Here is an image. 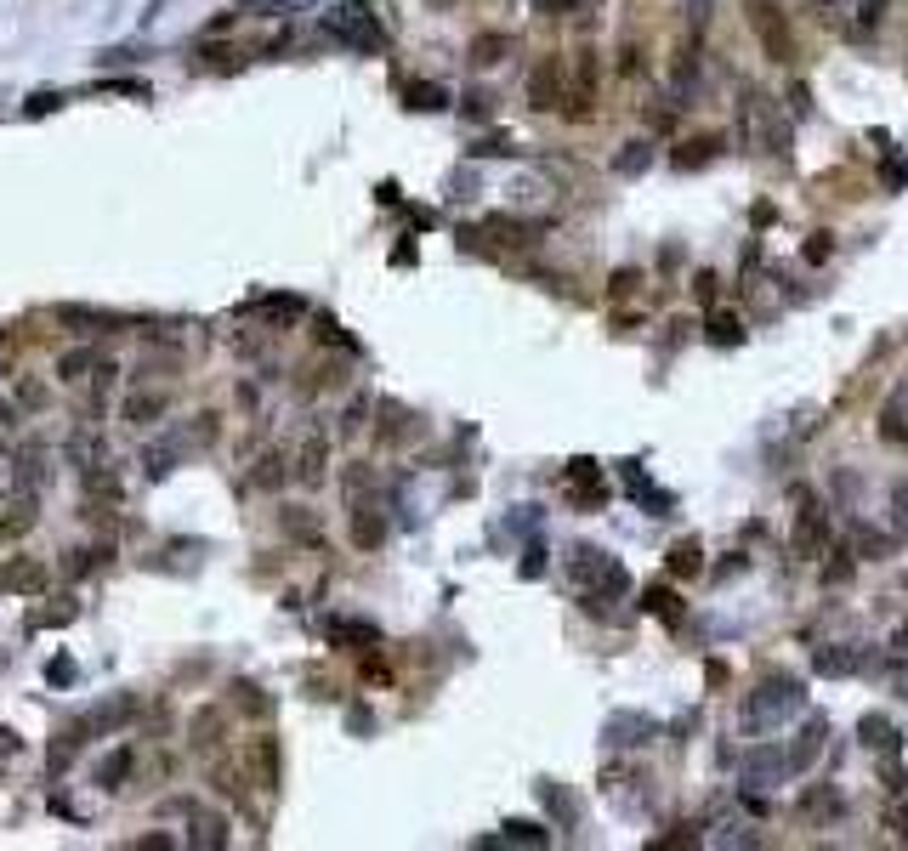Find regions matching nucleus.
I'll return each mask as SVG.
<instances>
[{
  "label": "nucleus",
  "instance_id": "34",
  "mask_svg": "<svg viewBox=\"0 0 908 851\" xmlns=\"http://www.w3.org/2000/svg\"><path fill=\"white\" fill-rule=\"evenodd\" d=\"M284 477H290V460H279V454H267V460H262V471H256V483H262V488L284 483Z\"/></svg>",
  "mask_w": 908,
  "mask_h": 851
},
{
  "label": "nucleus",
  "instance_id": "30",
  "mask_svg": "<svg viewBox=\"0 0 908 851\" xmlns=\"http://www.w3.org/2000/svg\"><path fill=\"white\" fill-rule=\"evenodd\" d=\"M63 103H69L63 91H35V97L23 103V120H46V114H52V108H63Z\"/></svg>",
  "mask_w": 908,
  "mask_h": 851
},
{
  "label": "nucleus",
  "instance_id": "26",
  "mask_svg": "<svg viewBox=\"0 0 908 851\" xmlns=\"http://www.w3.org/2000/svg\"><path fill=\"white\" fill-rule=\"evenodd\" d=\"M506 52H511V40H506V35H477V40H472V63H477V69L500 63Z\"/></svg>",
  "mask_w": 908,
  "mask_h": 851
},
{
  "label": "nucleus",
  "instance_id": "33",
  "mask_svg": "<svg viewBox=\"0 0 908 851\" xmlns=\"http://www.w3.org/2000/svg\"><path fill=\"white\" fill-rule=\"evenodd\" d=\"M647 159H653V148H647V142H630V154H625V159H613V171L636 176V171H647Z\"/></svg>",
  "mask_w": 908,
  "mask_h": 851
},
{
  "label": "nucleus",
  "instance_id": "50",
  "mask_svg": "<svg viewBox=\"0 0 908 851\" xmlns=\"http://www.w3.org/2000/svg\"><path fill=\"white\" fill-rule=\"evenodd\" d=\"M891 829H897V840H908V806H897V812H891Z\"/></svg>",
  "mask_w": 908,
  "mask_h": 851
},
{
  "label": "nucleus",
  "instance_id": "19",
  "mask_svg": "<svg viewBox=\"0 0 908 851\" xmlns=\"http://www.w3.org/2000/svg\"><path fill=\"white\" fill-rule=\"evenodd\" d=\"M857 732H863V744H874V749H891V755H897V744H903V732L891 727L886 715H863V721H857Z\"/></svg>",
  "mask_w": 908,
  "mask_h": 851
},
{
  "label": "nucleus",
  "instance_id": "51",
  "mask_svg": "<svg viewBox=\"0 0 908 851\" xmlns=\"http://www.w3.org/2000/svg\"><path fill=\"white\" fill-rule=\"evenodd\" d=\"M880 6H886V0H863V23H874V18H880Z\"/></svg>",
  "mask_w": 908,
  "mask_h": 851
},
{
  "label": "nucleus",
  "instance_id": "4",
  "mask_svg": "<svg viewBox=\"0 0 908 851\" xmlns=\"http://www.w3.org/2000/svg\"><path fill=\"white\" fill-rule=\"evenodd\" d=\"M0 591L40 596V591H46V562H35V556H12V562L0 568Z\"/></svg>",
  "mask_w": 908,
  "mask_h": 851
},
{
  "label": "nucleus",
  "instance_id": "27",
  "mask_svg": "<svg viewBox=\"0 0 908 851\" xmlns=\"http://www.w3.org/2000/svg\"><path fill=\"white\" fill-rule=\"evenodd\" d=\"M233 704H239L245 715H267V710H273V704L262 698V687H256V681H233Z\"/></svg>",
  "mask_w": 908,
  "mask_h": 851
},
{
  "label": "nucleus",
  "instance_id": "24",
  "mask_svg": "<svg viewBox=\"0 0 908 851\" xmlns=\"http://www.w3.org/2000/svg\"><path fill=\"white\" fill-rule=\"evenodd\" d=\"M324 454H330V443H324V437H307V449H301V460H296L301 483H318V477H324Z\"/></svg>",
  "mask_w": 908,
  "mask_h": 851
},
{
  "label": "nucleus",
  "instance_id": "53",
  "mask_svg": "<svg viewBox=\"0 0 908 851\" xmlns=\"http://www.w3.org/2000/svg\"><path fill=\"white\" fill-rule=\"evenodd\" d=\"M903 585H908V579H903Z\"/></svg>",
  "mask_w": 908,
  "mask_h": 851
},
{
  "label": "nucleus",
  "instance_id": "17",
  "mask_svg": "<svg viewBox=\"0 0 908 851\" xmlns=\"http://www.w3.org/2000/svg\"><path fill=\"white\" fill-rule=\"evenodd\" d=\"M642 608L653 613V619H664V625H676V619H681V596L670 591V585H647V591H642Z\"/></svg>",
  "mask_w": 908,
  "mask_h": 851
},
{
  "label": "nucleus",
  "instance_id": "31",
  "mask_svg": "<svg viewBox=\"0 0 908 851\" xmlns=\"http://www.w3.org/2000/svg\"><path fill=\"white\" fill-rule=\"evenodd\" d=\"M670 574H699V545H693V539H681L676 551H670Z\"/></svg>",
  "mask_w": 908,
  "mask_h": 851
},
{
  "label": "nucleus",
  "instance_id": "11",
  "mask_svg": "<svg viewBox=\"0 0 908 851\" xmlns=\"http://www.w3.org/2000/svg\"><path fill=\"white\" fill-rule=\"evenodd\" d=\"M250 761H256V772H262V789H279V783H284V766H279V738H273V732H262V738H250Z\"/></svg>",
  "mask_w": 908,
  "mask_h": 851
},
{
  "label": "nucleus",
  "instance_id": "48",
  "mask_svg": "<svg viewBox=\"0 0 908 851\" xmlns=\"http://www.w3.org/2000/svg\"><path fill=\"white\" fill-rule=\"evenodd\" d=\"M789 108H795V114H806V108H812V97H806V86H789Z\"/></svg>",
  "mask_w": 908,
  "mask_h": 851
},
{
  "label": "nucleus",
  "instance_id": "7",
  "mask_svg": "<svg viewBox=\"0 0 908 851\" xmlns=\"http://www.w3.org/2000/svg\"><path fill=\"white\" fill-rule=\"evenodd\" d=\"M795 704H801V693H795V681H784V676H778V681L767 687V698H761V704H750V721H755V727H767L772 715H789Z\"/></svg>",
  "mask_w": 908,
  "mask_h": 851
},
{
  "label": "nucleus",
  "instance_id": "9",
  "mask_svg": "<svg viewBox=\"0 0 908 851\" xmlns=\"http://www.w3.org/2000/svg\"><path fill=\"white\" fill-rule=\"evenodd\" d=\"M619 477H625V488L647 505V511H653V517H670V494H659V488L647 483V471L636 466V460H625V466H619Z\"/></svg>",
  "mask_w": 908,
  "mask_h": 851
},
{
  "label": "nucleus",
  "instance_id": "14",
  "mask_svg": "<svg viewBox=\"0 0 908 851\" xmlns=\"http://www.w3.org/2000/svg\"><path fill=\"white\" fill-rule=\"evenodd\" d=\"M352 539H358V551H375L386 539V522L375 505H358V511H352Z\"/></svg>",
  "mask_w": 908,
  "mask_h": 851
},
{
  "label": "nucleus",
  "instance_id": "22",
  "mask_svg": "<svg viewBox=\"0 0 908 851\" xmlns=\"http://www.w3.org/2000/svg\"><path fill=\"white\" fill-rule=\"evenodd\" d=\"M131 766H137V755H131V749H114V755H108V761L97 766V783H103V789H125Z\"/></svg>",
  "mask_w": 908,
  "mask_h": 851
},
{
  "label": "nucleus",
  "instance_id": "52",
  "mask_svg": "<svg viewBox=\"0 0 908 851\" xmlns=\"http://www.w3.org/2000/svg\"><path fill=\"white\" fill-rule=\"evenodd\" d=\"M891 494H897V505H903V517H908V483H897Z\"/></svg>",
  "mask_w": 908,
  "mask_h": 851
},
{
  "label": "nucleus",
  "instance_id": "18",
  "mask_svg": "<svg viewBox=\"0 0 908 851\" xmlns=\"http://www.w3.org/2000/svg\"><path fill=\"white\" fill-rule=\"evenodd\" d=\"M216 744H222V710H199L193 715V749L216 755Z\"/></svg>",
  "mask_w": 908,
  "mask_h": 851
},
{
  "label": "nucleus",
  "instance_id": "42",
  "mask_svg": "<svg viewBox=\"0 0 908 851\" xmlns=\"http://www.w3.org/2000/svg\"><path fill=\"white\" fill-rule=\"evenodd\" d=\"M540 574H545V551L534 545V551L523 556V579H540Z\"/></svg>",
  "mask_w": 908,
  "mask_h": 851
},
{
  "label": "nucleus",
  "instance_id": "15",
  "mask_svg": "<svg viewBox=\"0 0 908 851\" xmlns=\"http://www.w3.org/2000/svg\"><path fill=\"white\" fill-rule=\"evenodd\" d=\"M165 392H131V398H125V420H131V426H154L159 415H165Z\"/></svg>",
  "mask_w": 908,
  "mask_h": 851
},
{
  "label": "nucleus",
  "instance_id": "45",
  "mask_svg": "<svg viewBox=\"0 0 908 851\" xmlns=\"http://www.w3.org/2000/svg\"><path fill=\"white\" fill-rule=\"evenodd\" d=\"M534 6H540V12H551V18H562V12H574L579 0H534Z\"/></svg>",
  "mask_w": 908,
  "mask_h": 851
},
{
  "label": "nucleus",
  "instance_id": "44",
  "mask_svg": "<svg viewBox=\"0 0 908 851\" xmlns=\"http://www.w3.org/2000/svg\"><path fill=\"white\" fill-rule=\"evenodd\" d=\"M693 296H699V301H716V273H699V278H693Z\"/></svg>",
  "mask_w": 908,
  "mask_h": 851
},
{
  "label": "nucleus",
  "instance_id": "10",
  "mask_svg": "<svg viewBox=\"0 0 908 851\" xmlns=\"http://www.w3.org/2000/svg\"><path fill=\"white\" fill-rule=\"evenodd\" d=\"M176 437H154V443H148V449L137 454V466H142V477H148V483H159V477H171L176 471Z\"/></svg>",
  "mask_w": 908,
  "mask_h": 851
},
{
  "label": "nucleus",
  "instance_id": "39",
  "mask_svg": "<svg viewBox=\"0 0 908 851\" xmlns=\"http://www.w3.org/2000/svg\"><path fill=\"white\" fill-rule=\"evenodd\" d=\"M18 403H23V409H40V403H46V386H40V381H23L18 386Z\"/></svg>",
  "mask_w": 908,
  "mask_h": 851
},
{
  "label": "nucleus",
  "instance_id": "12",
  "mask_svg": "<svg viewBox=\"0 0 908 851\" xmlns=\"http://www.w3.org/2000/svg\"><path fill=\"white\" fill-rule=\"evenodd\" d=\"M52 318L57 324H74V330H114V324H120V318L114 313H97V307H74V301H63V307H52Z\"/></svg>",
  "mask_w": 908,
  "mask_h": 851
},
{
  "label": "nucleus",
  "instance_id": "43",
  "mask_svg": "<svg viewBox=\"0 0 908 851\" xmlns=\"http://www.w3.org/2000/svg\"><path fill=\"white\" fill-rule=\"evenodd\" d=\"M472 154H511V137H500V131H494L489 142H477Z\"/></svg>",
  "mask_w": 908,
  "mask_h": 851
},
{
  "label": "nucleus",
  "instance_id": "13",
  "mask_svg": "<svg viewBox=\"0 0 908 851\" xmlns=\"http://www.w3.org/2000/svg\"><path fill=\"white\" fill-rule=\"evenodd\" d=\"M193 817V846H205V851H222L227 846V823L216 812H199V806H188Z\"/></svg>",
  "mask_w": 908,
  "mask_h": 851
},
{
  "label": "nucleus",
  "instance_id": "23",
  "mask_svg": "<svg viewBox=\"0 0 908 851\" xmlns=\"http://www.w3.org/2000/svg\"><path fill=\"white\" fill-rule=\"evenodd\" d=\"M256 313H262L267 324H290V318L307 313V301L301 296H267V301H256Z\"/></svg>",
  "mask_w": 908,
  "mask_h": 851
},
{
  "label": "nucleus",
  "instance_id": "46",
  "mask_svg": "<svg viewBox=\"0 0 908 851\" xmlns=\"http://www.w3.org/2000/svg\"><path fill=\"white\" fill-rule=\"evenodd\" d=\"M18 749H23V738L12 727H0V755H18Z\"/></svg>",
  "mask_w": 908,
  "mask_h": 851
},
{
  "label": "nucleus",
  "instance_id": "37",
  "mask_svg": "<svg viewBox=\"0 0 908 851\" xmlns=\"http://www.w3.org/2000/svg\"><path fill=\"white\" fill-rule=\"evenodd\" d=\"M466 114H472V120H489V114H494V97H489V91H472V97H466Z\"/></svg>",
  "mask_w": 908,
  "mask_h": 851
},
{
  "label": "nucleus",
  "instance_id": "35",
  "mask_svg": "<svg viewBox=\"0 0 908 851\" xmlns=\"http://www.w3.org/2000/svg\"><path fill=\"white\" fill-rule=\"evenodd\" d=\"M545 806H551V812H557L562 823H574V800L562 795V789H551V783H545Z\"/></svg>",
  "mask_w": 908,
  "mask_h": 851
},
{
  "label": "nucleus",
  "instance_id": "41",
  "mask_svg": "<svg viewBox=\"0 0 908 851\" xmlns=\"http://www.w3.org/2000/svg\"><path fill=\"white\" fill-rule=\"evenodd\" d=\"M69 619H74V602H63V608L52 602V608L40 613V625H69Z\"/></svg>",
  "mask_w": 908,
  "mask_h": 851
},
{
  "label": "nucleus",
  "instance_id": "16",
  "mask_svg": "<svg viewBox=\"0 0 908 851\" xmlns=\"http://www.w3.org/2000/svg\"><path fill=\"white\" fill-rule=\"evenodd\" d=\"M716 148H721V137H693L670 154V165H676V171H699L704 159H716Z\"/></svg>",
  "mask_w": 908,
  "mask_h": 851
},
{
  "label": "nucleus",
  "instance_id": "49",
  "mask_svg": "<svg viewBox=\"0 0 908 851\" xmlns=\"http://www.w3.org/2000/svg\"><path fill=\"white\" fill-rule=\"evenodd\" d=\"M806 256H812V261H823V256H829V233H818V239L806 244Z\"/></svg>",
  "mask_w": 908,
  "mask_h": 851
},
{
  "label": "nucleus",
  "instance_id": "36",
  "mask_svg": "<svg viewBox=\"0 0 908 851\" xmlns=\"http://www.w3.org/2000/svg\"><path fill=\"white\" fill-rule=\"evenodd\" d=\"M46 681H52V687H69V681H74V659H52V664H46Z\"/></svg>",
  "mask_w": 908,
  "mask_h": 851
},
{
  "label": "nucleus",
  "instance_id": "6",
  "mask_svg": "<svg viewBox=\"0 0 908 851\" xmlns=\"http://www.w3.org/2000/svg\"><path fill=\"white\" fill-rule=\"evenodd\" d=\"M35 522H40V511H35V500H29V494L0 500V539H23Z\"/></svg>",
  "mask_w": 908,
  "mask_h": 851
},
{
  "label": "nucleus",
  "instance_id": "38",
  "mask_svg": "<svg viewBox=\"0 0 908 851\" xmlns=\"http://www.w3.org/2000/svg\"><path fill=\"white\" fill-rule=\"evenodd\" d=\"M806 812H812V817H829V812H835V795H829V789H812V795H806Z\"/></svg>",
  "mask_w": 908,
  "mask_h": 851
},
{
  "label": "nucleus",
  "instance_id": "29",
  "mask_svg": "<svg viewBox=\"0 0 908 851\" xmlns=\"http://www.w3.org/2000/svg\"><path fill=\"white\" fill-rule=\"evenodd\" d=\"M284 528H290L296 539H318V522H313L307 505H284Z\"/></svg>",
  "mask_w": 908,
  "mask_h": 851
},
{
  "label": "nucleus",
  "instance_id": "40",
  "mask_svg": "<svg viewBox=\"0 0 908 851\" xmlns=\"http://www.w3.org/2000/svg\"><path fill=\"white\" fill-rule=\"evenodd\" d=\"M318 341H335V347H352L347 335H341V324H335V318H318Z\"/></svg>",
  "mask_w": 908,
  "mask_h": 851
},
{
  "label": "nucleus",
  "instance_id": "3",
  "mask_svg": "<svg viewBox=\"0 0 908 851\" xmlns=\"http://www.w3.org/2000/svg\"><path fill=\"white\" fill-rule=\"evenodd\" d=\"M562 91H568V80H562V57H540L534 63V74H528V108H562Z\"/></svg>",
  "mask_w": 908,
  "mask_h": 851
},
{
  "label": "nucleus",
  "instance_id": "1",
  "mask_svg": "<svg viewBox=\"0 0 908 851\" xmlns=\"http://www.w3.org/2000/svg\"><path fill=\"white\" fill-rule=\"evenodd\" d=\"M324 35L341 40V46H352V52H381L386 46V29L375 23V12H369L364 0H347V6L324 12Z\"/></svg>",
  "mask_w": 908,
  "mask_h": 851
},
{
  "label": "nucleus",
  "instance_id": "32",
  "mask_svg": "<svg viewBox=\"0 0 908 851\" xmlns=\"http://www.w3.org/2000/svg\"><path fill=\"white\" fill-rule=\"evenodd\" d=\"M506 840H517V846H545L551 834H545L540 823H523V817H517V823H506Z\"/></svg>",
  "mask_w": 908,
  "mask_h": 851
},
{
  "label": "nucleus",
  "instance_id": "25",
  "mask_svg": "<svg viewBox=\"0 0 908 851\" xmlns=\"http://www.w3.org/2000/svg\"><path fill=\"white\" fill-rule=\"evenodd\" d=\"M818 749H823V727L812 721V727H806L801 738L789 744V755H784V761H789V766H812V761H818Z\"/></svg>",
  "mask_w": 908,
  "mask_h": 851
},
{
  "label": "nucleus",
  "instance_id": "20",
  "mask_svg": "<svg viewBox=\"0 0 908 851\" xmlns=\"http://www.w3.org/2000/svg\"><path fill=\"white\" fill-rule=\"evenodd\" d=\"M403 97H409V108H420V114H437V108H449V91L437 86V80H415V86H403Z\"/></svg>",
  "mask_w": 908,
  "mask_h": 851
},
{
  "label": "nucleus",
  "instance_id": "47",
  "mask_svg": "<svg viewBox=\"0 0 908 851\" xmlns=\"http://www.w3.org/2000/svg\"><path fill=\"white\" fill-rule=\"evenodd\" d=\"M630 290H636V273H630V267L625 273H613V296H630Z\"/></svg>",
  "mask_w": 908,
  "mask_h": 851
},
{
  "label": "nucleus",
  "instance_id": "28",
  "mask_svg": "<svg viewBox=\"0 0 908 851\" xmlns=\"http://www.w3.org/2000/svg\"><path fill=\"white\" fill-rule=\"evenodd\" d=\"M710 341H716V347H738V341H744V324H738L733 313H716L710 318Z\"/></svg>",
  "mask_w": 908,
  "mask_h": 851
},
{
  "label": "nucleus",
  "instance_id": "8",
  "mask_svg": "<svg viewBox=\"0 0 908 851\" xmlns=\"http://www.w3.org/2000/svg\"><path fill=\"white\" fill-rule=\"evenodd\" d=\"M324 636L335 647H381V630L369 619H324Z\"/></svg>",
  "mask_w": 908,
  "mask_h": 851
},
{
  "label": "nucleus",
  "instance_id": "2",
  "mask_svg": "<svg viewBox=\"0 0 908 851\" xmlns=\"http://www.w3.org/2000/svg\"><path fill=\"white\" fill-rule=\"evenodd\" d=\"M750 29L772 63H795V29H789V12L778 0H750Z\"/></svg>",
  "mask_w": 908,
  "mask_h": 851
},
{
  "label": "nucleus",
  "instance_id": "21",
  "mask_svg": "<svg viewBox=\"0 0 908 851\" xmlns=\"http://www.w3.org/2000/svg\"><path fill=\"white\" fill-rule=\"evenodd\" d=\"M91 369H97V352L91 347H74V352H63V358H57V381H86Z\"/></svg>",
  "mask_w": 908,
  "mask_h": 851
},
{
  "label": "nucleus",
  "instance_id": "5",
  "mask_svg": "<svg viewBox=\"0 0 908 851\" xmlns=\"http://www.w3.org/2000/svg\"><path fill=\"white\" fill-rule=\"evenodd\" d=\"M823 539H829V517H823V505L812 500V494H801V522H795V551L801 556H818Z\"/></svg>",
  "mask_w": 908,
  "mask_h": 851
}]
</instances>
